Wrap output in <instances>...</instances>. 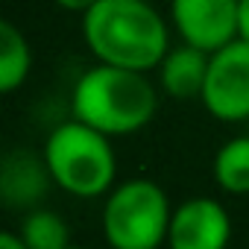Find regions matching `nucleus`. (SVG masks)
<instances>
[{"instance_id": "1", "label": "nucleus", "mask_w": 249, "mask_h": 249, "mask_svg": "<svg viewBox=\"0 0 249 249\" xmlns=\"http://www.w3.org/2000/svg\"><path fill=\"white\" fill-rule=\"evenodd\" d=\"M82 41L100 65L159 71L170 50L164 18L150 0H100L82 15Z\"/></svg>"}, {"instance_id": "2", "label": "nucleus", "mask_w": 249, "mask_h": 249, "mask_svg": "<svg viewBox=\"0 0 249 249\" xmlns=\"http://www.w3.org/2000/svg\"><path fill=\"white\" fill-rule=\"evenodd\" d=\"M159 94L156 85L141 71H126L114 65L88 68L71 94V111L76 120L94 126L108 138L132 135L156 117Z\"/></svg>"}, {"instance_id": "3", "label": "nucleus", "mask_w": 249, "mask_h": 249, "mask_svg": "<svg viewBox=\"0 0 249 249\" xmlns=\"http://www.w3.org/2000/svg\"><path fill=\"white\" fill-rule=\"evenodd\" d=\"M41 156L53 185L71 196L94 199L108 196V191L114 188L117 156L111 138L76 117L59 123L47 135Z\"/></svg>"}, {"instance_id": "4", "label": "nucleus", "mask_w": 249, "mask_h": 249, "mask_svg": "<svg viewBox=\"0 0 249 249\" xmlns=\"http://www.w3.org/2000/svg\"><path fill=\"white\" fill-rule=\"evenodd\" d=\"M173 205L153 179L117 182L103 205V234L111 249H161Z\"/></svg>"}, {"instance_id": "5", "label": "nucleus", "mask_w": 249, "mask_h": 249, "mask_svg": "<svg viewBox=\"0 0 249 249\" xmlns=\"http://www.w3.org/2000/svg\"><path fill=\"white\" fill-rule=\"evenodd\" d=\"M205 111L223 123L249 117V41L234 38L231 44L211 53L208 79L202 100Z\"/></svg>"}, {"instance_id": "6", "label": "nucleus", "mask_w": 249, "mask_h": 249, "mask_svg": "<svg viewBox=\"0 0 249 249\" xmlns=\"http://www.w3.org/2000/svg\"><path fill=\"white\" fill-rule=\"evenodd\" d=\"M170 21L185 44L217 53L237 38V0H170Z\"/></svg>"}, {"instance_id": "7", "label": "nucleus", "mask_w": 249, "mask_h": 249, "mask_svg": "<svg viewBox=\"0 0 249 249\" xmlns=\"http://www.w3.org/2000/svg\"><path fill=\"white\" fill-rule=\"evenodd\" d=\"M231 240V217L211 196H191L173 208L167 249H226Z\"/></svg>"}, {"instance_id": "8", "label": "nucleus", "mask_w": 249, "mask_h": 249, "mask_svg": "<svg viewBox=\"0 0 249 249\" xmlns=\"http://www.w3.org/2000/svg\"><path fill=\"white\" fill-rule=\"evenodd\" d=\"M208 65L211 53L182 41L179 47H170L159 65V85L170 100H202Z\"/></svg>"}, {"instance_id": "9", "label": "nucleus", "mask_w": 249, "mask_h": 249, "mask_svg": "<svg viewBox=\"0 0 249 249\" xmlns=\"http://www.w3.org/2000/svg\"><path fill=\"white\" fill-rule=\"evenodd\" d=\"M50 182L53 179L44 164V156H33L24 150L9 153L0 170V194L9 205H36Z\"/></svg>"}, {"instance_id": "10", "label": "nucleus", "mask_w": 249, "mask_h": 249, "mask_svg": "<svg viewBox=\"0 0 249 249\" xmlns=\"http://www.w3.org/2000/svg\"><path fill=\"white\" fill-rule=\"evenodd\" d=\"M33 71V47L27 36L12 24L0 21V91H18Z\"/></svg>"}, {"instance_id": "11", "label": "nucleus", "mask_w": 249, "mask_h": 249, "mask_svg": "<svg viewBox=\"0 0 249 249\" xmlns=\"http://www.w3.org/2000/svg\"><path fill=\"white\" fill-rule=\"evenodd\" d=\"M214 182L231 196H249V135L226 141L214 156Z\"/></svg>"}, {"instance_id": "12", "label": "nucleus", "mask_w": 249, "mask_h": 249, "mask_svg": "<svg viewBox=\"0 0 249 249\" xmlns=\"http://www.w3.org/2000/svg\"><path fill=\"white\" fill-rule=\"evenodd\" d=\"M21 240L30 249H68L71 243V226L65 223L62 214L47 211V208H33L18 229Z\"/></svg>"}, {"instance_id": "13", "label": "nucleus", "mask_w": 249, "mask_h": 249, "mask_svg": "<svg viewBox=\"0 0 249 249\" xmlns=\"http://www.w3.org/2000/svg\"><path fill=\"white\" fill-rule=\"evenodd\" d=\"M237 38L249 41V0H237Z\"/></svg>"}, {"instance_id": "14", "label": "nucleus", "mask_w": 249, "mask_h": 249, "mask_svg": "<svg viewBox=\"0 0 249 249\" xmlns=\"http://www.w3.org/2000/svg\"><path fill=\"white\" fill-rule=\"evenodd\" d=\"M97 3H100V0H56L59 9H65V12H79V15H85V12L94 9Z\"/></svg>"}, {"instance_id": "15", "label": "nucleus", "mask_w": 249, "mask_h": 249, "mask_svg": "<svg viewBox=\"0 0 249 249\" xmlns=\"http://www.w3.org/2000/svg\"><path fill=\"white\" fill-rule=\"evenodd\" d=\"M0 249H30L18 231H0Z\"/></svg>"}, {"instance_id": "16", "label": "nucleus", "mask_w": 249, "mask_h": 249, "mask_svg": "<svg viewBox=\"0 0 249 249\" xmlns=\"http://www.w3.org/2000/svg\"><path fill=\"white\" fill-rule=\"evenodd\" d=\"M68 249H88V246H68Z\"/></svg>"}]
</instances>
